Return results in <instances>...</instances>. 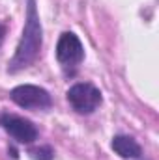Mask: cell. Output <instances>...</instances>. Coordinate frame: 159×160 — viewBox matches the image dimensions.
Here are the masks:
<instances>
[{"mask_svg":"<svg viewBox=\"0 0 159 160\" xmlns=\"http://www.w3.org/2000/svg\"><path fill=\"white\" fill-rule=\"evenodd\" d=\"M82 60H84V47L79 36L73 32H64L56 43V62L68 75H73V71L79 67Z\"/></svg>","mask_w":159,"mask_h":160,"instance_id":"obj_3","label":"cell"},{"mask_svg":"<svg viewBox=\"0 0 159 160\" xmlns=\"http://www.w3.org/2000/svg\"><path fill=\"white\" fill-rule=\"evenodd\" d=\"M0 127L17 142L23 145H30L38 140V127L30 119H25L21 116H13V114H2L0 116Z\"/></svg>","mask_w":159,"mask_h":160,"instance_id":"obj_5","label":"cell"},{"mask_svg":"<svg viewBox=\"0 0 159 160\" xmlns=\"http://www.w3.org/2000/svg\"><path fill=\"white\" fill-rule=\"evenodd\" d=\"M9 99L25 110H47L52 104L51 93L34 84H21L9 91Z\"/></svg>","mask_w":159,"mask_h":160,"instance_id":"obj_4","label":"cell"},{"mask_svg":"<svg viewBox=\"0 0 159 160\" xmlns=\"http://www.w3.org/2000/svg\"><path fill=\"white\" fill-rule=\"evenodd\" d=\"M111 147H112V151L118 155L120 158L137 160L142 157V147L139 145V142L133 136H127V134L114 136L112 142H111Z\"/></svg>","mask_w":159,"mask_h":160,"instance_id":"obj_6","label":"cell"},{"mask_svg":"<svg viewBox=\"0 0 159 160\" xmlns=\"http://www.w3.org/2000/svg\"><path fill=\"white\" fill-rule=\"evenodd\" d=\"M30 158L32 160H52L54 158V151L51 145H40V147H34L28 151Z\"/></svg>","mask_w":159,"mask_h":160,"instance_id":"obj_7","label":"cell"},{"mask_svg":"<svg viewBox=\"0 0 159 160\" xmlns=\"http://www.w3.org/2000/svg\"><path fill=\"white\" fill-rule=\"evenodd\" d=\"M43 48V26L40 21L36 0H26V17L21 39L17 43V48L8 62V73L15 75L26 67H30L41 54Z\"/></svg>","mask_w":159,"mask_h":160,"instance_id":"obj_1","label":"cell"},{"mask_svg":"<svg viewBox=\"0 0 159 160\" xmlns=\"http://www.w3.org/2000/svg\"><path fill=\"white\" fill-rule=\"evenodd\" d=\"M6 32H8L6 24H2V22H0V47H2V43H4V39H6Z\"/></svg>","mask_w":159,"mask_h":160,"instance_id":"obj_8","label":"cell"},{"mask_svg":"<svg viewBox=\"0 0 159 160\" xmlns=\"http://www.w3.org/2000/svg\"><path fill=\"white\" fill-rule=\"evenodd\" d=\"M66 99H68L69 106L77 114H82V116L94 114L101 106V102H103L101 91L94 84H90V82H77V84H73L68 89Z\"/></svg>","mask_w":159,"mask_h":160,"instance_id":"obj_2","label":"cell"}]
</instances>
